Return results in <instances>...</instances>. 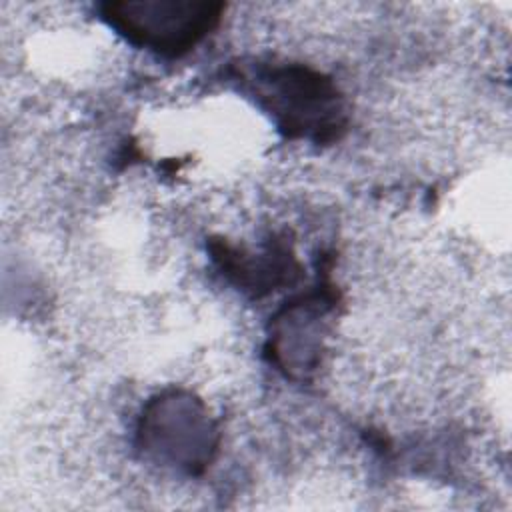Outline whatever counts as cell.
<instances>
[{
  "label": "cell",
  "mask_w": 512,
  "mask_h": 512,
  "mask_svg": "<svg viewBox=\"0 0 512 512\" xmlns=\"http://www.w3.org/2000/svg\"><path fill=\"white\" fill-rule=\"evenodd\" d=\"M112 12L126 34L172 54L192 46L216 18L206 4H114Z\"/></svg>",
  "instance_id": "obj_1"
}]
</instances>
